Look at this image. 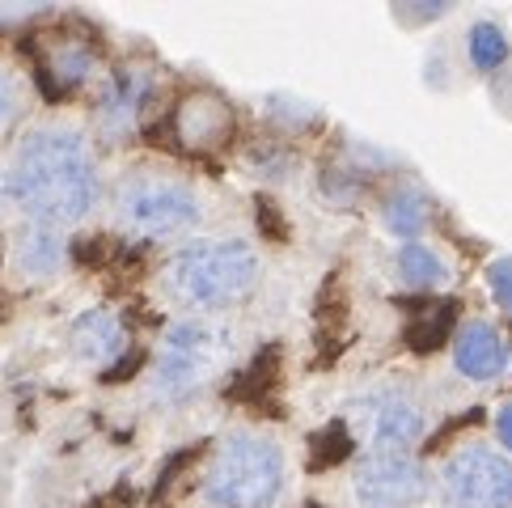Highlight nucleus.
<instances>
[{
    "label": "nucleus",
    "mask_w": 512,
    "mask_h": 508,
    "mask_svg": "<svg viewBox=\"0 0 512 508\" xmlns=\"http://www.w3.org/2000/svg\"><path fill=\"white\" fill-rule=\"evenodd\" d=\"M51 72H56L64 85H81L89 72H94V51L85 43H64L56 56H51Z\"/></svg>",
    "instance_id": "obj_16"
},
{
    "label": "nucleus",
    "mask_w": 512,
    "mask_h": 508,
    "mask_svg": "<svg viewBox=\"0 0 512 508\" xmlns=\"http://www.w3.org/2000/svg\"><path fill=\"white\" fill-rule=\"evenodd\" d=\"M254 284H259V254L242 238L191 242L166 263V288L191 310H229L254 293Z\"/></svg>",
    "instance_id": "obj_2"
},
{
    "label": "nucleus",
    "mask_w": 512,
    "mask_h": 508,
    "mask_svg": "<svg viewBox=\"0 0 512 508\" xmlns=\"http://www.w3.org/2000/svg\"><path fill=\"white\" fill-rule=\"evenodd\" d=\"M449 508H512V458L487 445H466L441 466Z\"/></svg>",
    "instance_id": "obj_7"
},
{
    "label": "nucleus",
    "mask_w": 512,
    "mask_h": 508,
    "mask_svg": "<svg viewBox=\"0 0 512 508\" xmlns=\"http://www.w3.org/2000/svg\"><path fill=\"white\" fill-rule=\"evenodd\" d=\"M381 221H386L394 238L415 242L419 233L432 225V199L419 187H398L386 195V204H381Z\"/></svg>",
    "instance_id": "obj_13"
},
{
    "label": "nucleus",
    "mask_w": 512,
    "mask_h": 508,
    "mask_svg": "<svg viewBox=\"0 0 512 508\" xmlns=\"http://www.w3.org/2000/svg\"><path fill=\"white\" fill-rule=\"evenodd\" d=\"M68 259L64 233L47 225H26L13 242V271L22 280H51L60 276V267Z\"/></svg>",
    "instance_id": "obj_12"
},
{
    "label": "nucleus",
    "mask_w": 512,
    "mask_h": 508,
    "mask_svg": "<svg viewBox=\"0 0 512 508\" xmlns=\"http://www.w3.org/2000/svg\"><path fill=\"white\" fill-rule=\"evenodd\" d=\"M453 360H457V373L470 377V381H491L508 369V343L500 335L496 322H466L462 335L453 343Z\"/></svg>",
    "instance_id": "obj_10"
},
{
    "label": "nucleus",
    "mask_w": 512,
    "mask_h": 508,
    "mask_svg": "<svg viewBox=\"0 0 512 508\" xmlns=\"http://www.w3.org/2000/svg\"><path fill=\"white\" fill-rule=\"evenodd\" d=\"M352 492L360 508H415L428 500L432 475L411 453H364L352 475Z\"/></svg>",
    "instance_id": "obj_8"
},
{
    "label": "nucleus",
    "mask_w": 512,
    "mask_h": 508,
    "mask_svg": "<svg viewBox=\"0 0 512 508\" xmlns=\"http://www.w3.org/2000/svg\"><path fill=\"white\" fill-rule=\"evenodd\" d=\"M9 199H13V195H9V174H0V208H5Z\"/></svg>",
    "instance_id": "obj_20"
},
{
    "label": "nucleus",
    "mask_w": 512,
    "mask_h": 508,
    "mask_svg": "<svg viewBox=\"0 0 512 508\" xmlns=\"http://www.w3.org/2000/svg\"><path fill=\"white\" fill-rule=\"evenodd\" d=\"M487 288H491V297H496L500 310L512 314V259H496L487 267Z\"/></svg>",
    "instance_id": "obj_17"
},
{
    "label": "nucleus",
    "mask_w": 512,
    "mask_h": 508,
    "mask_svg": "<svg viewBox=\"0 0 512 508\" xmlns=\"http://www.w3.org/2000/svg\"><path fill=\"white\" fill-rule=\"evenodd\" d=\"M17 111H22V85L9 68H0V132L17 119Z\"/></svg>",
    "instance_id": "obj_18"
},
{
    "label": "nucleus",
    "mask_w": 512,
    "mask_h": 508,
    "mask_svg": "<svg viewBox=\"0 0 512 508\" xmlns=\"http://www.w3.org/2000/svg\"><path fill=\"white\" fill-rule=\"evenodd\" d=\"M115 221L136 238H178L199 225V195L170 174H132L115 191Z\"/></svg>",
    "instance_id": "obj_5"
},
{
    "label": "nucleus",
    "mask_w": 512,
    "mask_h": 508,
    "mask_svg": "<svg viewBox=\"0 0 512 508\" xmlns=\"http://www.w3.org/2000/svg\"><path fill=\"white\" fill-rule=\"evenodd\" d=\"M72 356L85 360V365H111V360L127 348V331H123V322L115 310H85L77 322H72Z\"/></svg>",
    "instance_id": "obj_11"
},
{
    "label": "nucleus",
    "mask_w": 512,
    "mask_h": 508,
    "mask_svg": "<svg viewBox=\"0 0 512 508\" xmlns=\"http://www.w3.org/2000/svg\"><path fill=\"white\" fill-rule=\"evenodd\" d=\"M466 56H470V64L479 68V72H496L512 56V43H508L504 26H496V22H474L470 26V39H466Z\"/></svg>",
    "instance_id": "obj_15"
},
{
    "label": "nucleus",
    "mask_w": 512,
    "mask_h": 508,
    "mask_svg": "<svg viewBox=\"0 0 512 508\" xmlns=\"http://www.w3.org/2000/svg\"><path fill=\"white\" fill-rule=\"evenodd\" d=\"M98 161L89 153V140L77 127L47 123L17 144L9 195L13 204L30 216V225L68 229L81 225L98 208Z\"/></svg>",
    "instance_id": "obj_1"
},
{
    "label": "nucleus",
    "mask_w": 512,
    "mask_h": 508,
    "mask_svg": "<svg viewBox=\"0 0 512 508\" xmlns=\"http://www.w3.org/2000/svg\"><path fill=\"white\" fill-rule=\"evenodd\" d=\"M398 276L407 280L411 288H441L449 280V267H445V259L432 246L407 242L398 250Z\"/></svg>",
    "instance_id": "obj_14"
},
{
    "label": "nucleus",
    "mask_w": 512,
    "mask_h": 508,
    "mask_svg": "<svg viewBox=\"0 0 512 508\" xmlns=\"http://www.w3.org/2000/svg\"><path fill=\"white\" fill-rule=\"evenodd\" d=\"M284 492V453L276 441L233 432L216 445L204 475V500L216 508H271Z\"/></svg>",
    "instance_id": "obj_3"
},
{
    "label": "nucleus",
    "mask_w": 512,
    "mask_h": 508,
    "mask_svg": "<svg viewBox=\"0 0 512 508\" xmlns=\"http://www.w3.org/2000/svg\"><path fill=\"white\" fill-rule=\"evenodd\" d=\"M233 352V335L208 318H182L161 339L157 356V394L161 398H191L225 369Z\"/></svg>",
    "instance_id": "obj_4"
},
{
    "label": "nucleus",
    "mask_w": 512,
    "mask_h": 508,
    "mask_svg": "<svg viewBox=\"0 0 512 508\" xmlns=\"http://www.w3.org/2000/svg\"><path fill=\"white\" fill-rule=\"evenodd\" d=\"M347 415H352L360 437L369 441V453H407L428 432L424 407L402 386H381V390L360 394L347 407Z\"/></svg>",
    "instance_id": "obj_6"
},
{
    "label": "nucleus",
    "mask_w": 512,
    "mask_h": 508,
    "mask_svg": "<svg viewBox=\"0 0 512 508\" xmlns=\"http://www.w3.org/2000/svg\"><path fill=\"white\" fill-rule=\"evenodd\" d=\"M153 98V72L149 68H119L111 72L102 98H98V123L106 136L132 132L144 115V102Z\"/></svg>",
    "instance_id": "obj_9"
},
{
    "label": "nucleus",
    "mask_w": 512,
    "mask_h": 508,
    "mask_svg": "<svg viewBox=\"0 0 512 508\" xmlns=\"http://www.w3.org/2000/svg\"><path fill=\"white\" fill-rule=\"evenodd\" d=\"M496 432H500V441H504L508 453H512V403L500 407V415H496Z\"/></svg>",
    "instance_id": "obj_19"
}]
</instances>
